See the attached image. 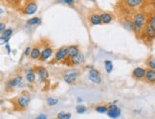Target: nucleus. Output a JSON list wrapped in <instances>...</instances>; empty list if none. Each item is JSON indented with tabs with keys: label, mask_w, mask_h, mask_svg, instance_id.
<instances>
[{
	"label": "nucleus",
	"mask_w": 155,
	"mask_h": 119,
	"mask_svg": "<svg viewBox=\"0 0 155 119\" xmlns=\"http://www.w3.org/2000/svg\"><path fill=\"white\" fill-rule=\"evenodd\" d=\"M147 74V70L141 67H137L132 70V77L136 80L145 79V76Z\"/></svg>",
	"instance_id": "nucleus-11"
},
{
	"label": "nucleus",
	"mask_w": 155,
	"mask_h": 119,
	"mask_svg": "<svg viewBox=\"0 0 155 119\" xmlns=\"http://www.w3.org/2000/svg\"><path fill=\"white\" fill-rule=\"evenodd\" d=\"M78 101H79V102H81V101H82V100H81V98L79 97V98H78Z\"/></svg>",
	"instance_id": "nucleus-37"
},
{
	"label": "nucleus",
	"mask_w": 155,
	"mask_h": 119,
	"mask_svg": "<svg viewBox=\"0 0 155 119\" xmlns=\"http://www.w3.org/2000/svg\"><path fill=\"white\" fill-rule=\"evenodd\" d=\"M144 0H124V4L129 9H136L143 3Z\"/></svg>",
	"instance_id": "nucleus-17"
},
{
	"label": "nucleus",
	"mask_w": 155,
	"mask_h": 119,
	"mask_svg": "<svg viewBox=\"0 0 155 119\" xmlns=\"http://www.w3.org/2000/svg\"><path fill=\"white\" fill-rule=\"evenodd\" d=\"M46 103H47V105L51 106V107L56 106L58 103V99L55 98V97H48V98L46 99Z\"/></svg>",
	"instance_id": "nucleus-24"
},
{
	"label": "nucleus",
	"mask_w": 155,
	"mask_h": 119,
	"mask_svg": "<svg viewBox=\"0 0 155 119\" xmlns=\"http://www.w3.org/2000/svg\"><path fill=\"white\" fill-rule=\"evenodd\" d=\"M26 80L28 83H34L35 82V74L34 70H30L26 74Z\"/></svg>",
	"instance_id": "nucleus-22"
},
{
	"label": "nucleus",
	"mask_w": 155,
	"mask_h": 119,
	"mask_svg": "<svg viewBox=\"0 0 155 119\" xmlns=\"http://www.w3.org/2000/svg\"><path fill=\"white\" fill-rule=\"evenodd\" d=\"M61 2H63L64 4L67 5H73L74 4V0H59Z\"/></svg>",
	"instance_id": "nucleus-32"
},
{
	"label": "nucleus",
	"mask_w": 155,
	"mask_h": 119,
	"mask_svg": "<svg viewBox=\"0 0 155 119\" xmlns=\"http://www.w3.org/2000/svg\"><path fill=\"white\" fill-rule=\"evenodd\" d=\"M117 102H118V100H115L114 102H113V104H117Z\"/></svg>",
	"instance_id": "nucleus-36"
},
{
	"label": "nucleus",
	"mask_w": 155,
	"mask_h": 119,
	"mask_svg": "<svg viewBox=\"0 0 155 119\" xmlns=\"http://www.w3.org/2000/svg\"><path fill=\"white\" fill-rule=\"evenodd\" d=\"M38 8V3L34 0H30L24 5V7L22 9V13L26 15H32L37 13Z\"/></svg>",
	"instance_id": "nucleus-4"
},
{
	"label": "nucleus",
	"mask_w": 155,
	"mask_h": 119,
	"mask_svg": "<svg viewBox=\"0 0 155 119\" xmlns=\"http://www.w3.org/2000/svg\"><path fill=\"white\" fill-rule=\"evenodd\" d=\"M31 52H32V49L30 47H27L25 51H24V55L25 56H30V55H31Z\"/></svg>",
	"instance_id": "nucleus-31"
},
{
	"label": "nucleus",
	"mask_w": 155,
	"mask_h": 119,
	"mask_svg": "<svg viewBox=\"0 0 155 119\" xmlns=\"http://www.w3.org/2000/svg\"><path fill=\"white\" fill-rule=\"evenodd\" d=\"M124 27L129 30V31H134V27H133V23L132 21H129V20H126L124 23Z\"/></svg>",
	"instance_id": "nucleus-28"
},
{
	"label": "nucleus",
	"mask_w": 155,
	"mask_h": 119,
	"mask_svg": "<svg viewBox=\"0 0 155 119\" xmlns=\"http://www.w3.org/2000/svg\"><path fill=\"white\" fill-rule=\"evenodd\" d=\"M107 115L110 118H118L119 116H121L122 114V111L119 107L116 106V104H111L108 106V111H107Z\"/></svg>",
	"instance_id": "nucleus-7"
},
{
	"label": "nucleus",
	"mask_w": 155,
	"mask_h": 119,
	"mask_svg": "<svg viewBox=\"0 0 155 119\" xmlns=\"http://www.w3.org/2000/svg\"><path fill=\"white\" fill-rule=\"evenodd\" d=\"M76 111H77L78 114H84V112L86 111V107H85L84 105L80 104V105H78V106L76 107Z\"/></svg>",
	"instance_id": "nucleus-27"
},
{
	"label": "nucleus",
	"mask_w": 155,
	"mask_h": 119,
	"mask_svg": "<svg viewBox=\"0 0 155 119\" xmlns=\"http://www.w3.org/2000/svg\"><path fill=\"white\" fill-rule=\"evenodd\" d=\"M142 33L144 34L145 38L147 39V40L151 41V40L155 39V29H153L151 26L148 25V24H147V25H146L145 29L143 30Z\"/></svg>",
	"instance_id": "nucleus-10"
},
{
	"label": "nucleus",
	"mask_w": 155,
	"mask_h": 119,
	"mask_svg": "<svg viewBox=\"0 0 155 119\" xmlns=\"http://www.w3.org/2000/svg\"><path fill=\"white\" fill-rule=\"evenodd\" d=\"M55 61L62 62L68 59V47H61L55 53Z\"/></svg>",
	"instance_id": "nucleus-5"
},
{
	"label": "nucleus",
	"mask_w": 155,
	"mask_h": 119,
	"mask_svg": "<svg viewBox=\"0 0 155 119\" xmlns=\"http://www.w3.org/2000/svg\"><path fill=\"white\" fill-rule=\"evenodd\" d=\"M132 23L134 27V32L137 33H142L143 30L145 29L147 24V17L144 13H136L132 16Z\"/></svg>",
	"instance_id": "nucleus-1"
},
{
	"label": "nucleus",
	"mask_w": 155,
	"mask_h": 119,
	"mask_svg": "<svg viewBox=\"0 0 155 119\" xmlns=\"http://www.w3.org/2000/svg\"><path fill=\"white\" fill-rule=\"evenodd\" d=\"M88 78L91 82L95 83V84H101V83H102V76H101L100 71L94 68L89 70Z\"/></svg>",
	"instance_id": "nucleus-6"
},
{
	"label": "nucleus",
	"mask_w": 155,
	"mask_h": 119,
	"mask_svg": "<svg viewBox=\"0 0 155 119\" xmlns=\"http://www.w3.org/2000/svg\"><path fill=\"white\" fill-rule=\"evenodd\" d=\"M79 52H80V49H79V47H78L77 45L68 46V59L74 57Z\"/></svg>",
	"instance_id": "nucleus-18"
},
{
	"label": "nucleus",
	"mask_w": 155,
	"mask_h": 119,
	"mask_svg": "<svg viewBox=\"0 0 155 119\" xmlns=\"http://www.w3.org/2000/svg\"><path fill=\"white\" fill-rule=\"evenodd\" d=\"M147 67L150 68V69L155 70V58L151 57V58L148 59V60L147 61Z\"/></svg>",
	"instance_id": "nucleus-29"
},
{
	"label": "nucleus",
	"mask_w": 155,
	"mask_h": 119,
	"mask_svg": "<svg viewBox=\"0 0 155 119\" xmlns=\"http://www.w3.org/2000/svg\"><path fill=\"white\" fill-rule=\"evenodd\" d=\"M63 80L67 83L68 85H73L77 82L79 78V71L77 70H69L63 74Z\"/></svg>",
	"instance_id": "nucleus-3"
},
{
	"label": "nucleus",
	"mask_w": 155,
	"mask_h": 119,
	"mask_svg": "<svg viewBox=\"0 0 155 119\" xmlns=\"http://www.w3.org/2000/svg\"><path fill=\"white\" fill-rule=\"evenodd\" d=\"M101 17H102L103 24H109L113 20V16L109 13H102L101 14Z\"/></svg>",
	"instance_id": "nucleus-20"
},
{
	"label": "nucleus",
	"mask_w": 155,
	"mask_h": 119,
	"mask_svg": "<svg viewBox=\"0 0 155 119\" xmlns=\"http://www.w3.org/2000/svg\"><path fill=\"white\" fill-rule=\"evenodd\" d=\"M40 55H41V49L38 46H35L32 49L30 57H31L32 59H34V60H35V59H39Z\"/></svg>",
	"instance_id": "nucleus-19"
},
{
	"label": "nucleus",
	"mask_w": 155,
	"mask_h": 119,
	"mask_svg": "<svg viewBox=\"0 0 155 119\" xmlns=\"http://www.w3.org/2000/svg\"><path fill=\"white\" fill-rule=\"evenodd\" d=\"M147 24L150 26H151L153 29H155V14L150 15V17L147 18Z\"/></svg>",
	"instance_id": "nucleus-30"
},
{
	"label": "nucleus",
	"mask_w": 155,
	"mask_h": 119,
	"mask_svg": "<svg viewBox=\"0 0 155 119\" xmlns=\"http://www.w3.org/2000/svg\"><path fill=\"white\" fill-rule=\"evenodd\" d=\"M22 79L23 78L21 75H17L14 78L8 80V82L6 83V89L10 90V89H13L15 87H20V85H22Z\"/></svg>",
	"instance_id": "nucleus-9"
},
{
	"label": "nucleus",
	"mask_w": 155,
	"mask_h": 119,
	"mask_svg": "<svg viewBox=\"0 0 155 119\" xmlns=\"http://www.w3.org/2000/svg\"><path fill=\"white\" fill-rule=\"evenodd\" d=\"M5 27H6V25H5V24L4 23H1V24H0V31H1V33H3L4 31H5Z\"/></svg>",
	"instance_id": "nucleus-34"
},
{
	"label": "nucleus",
	"mask_w": 155,
	"mask_h": 119,
	"mask_svg": "<svg viewBox=\"0 0 155 119\" xmlns=\"http://www.w3.org/2000/svg\"><path fill=\"white\" fill-rule=\"evenodd\" d=\"M68 60H69L70 64L73 65V66H76V65H81L84 62V55H83L82 52H80L77 55H75L72 58H69Z\"/></svg>",
	"instance_id": "nucleus-13"
},
{
	"label": "nucleus",
	"mask_w": 155,
	"mask_h": 119,
	"mask_svg": "<svg viewBox=\"0 0 155 119\" xmlns=\"http://www.w3.org/2000/svg\"><path fill=\"white\" fill-rule=\"evenodd\" d=\"M37 118L38 119H45V118H47V116L45 114H41V115H38Z\"/></svg>",
	"instance_id": "nucleus-35"
},
{
	"label": "nucleus",
	"mask_w": 155,
	"mask_h": 119,
	"mask_svg": "<svg viewBox=\"0 0 155 119\" xmlns=\"http://www.w3.org/2000/svg\"><path fill=\"white\" fill-rule=\"evenodd\" d=\"M154 7H155V2H154Z\"/></svg>",
	"instance_id": "nucleus-38"
},
{
	"label": "nucleus",
	"mask_w": 155,
	"mask_h": 119,
	"mask_svg": "<svg viewBox=\"0 0 155 119\" xmlns=\"http://www.w3.org/2000/svg\"><path fill=\"white\" fill-rule=\"evenodd\" d=\"M89 21H90L91 25L93 26H97L102 24V17H101V14H92L90 16H89Z\"/></svg>",
	"instance_id": "nucleus-16"
},
{
	"label": "nucleus",
	"mask_w": 155,
	"mask_h": 119,
	"mask_svg": "<svg viewBox=\"0 0 155 119\" xmlns=\"http://www.w3.org/2000/svg\"><path fill=\"white\" fill-rule=\"evenodd\" d=\"M95 111L100 112V114H104V112H107V111H108V107L106 106H97L96 108H95Z\"/></svg>",
	"instance_id": "nucleus-26"
},
{
	"label": "nucleus",
	"mask_w": 155,
	"mask_h": 119,
	"mask_svg": "<svg viewBox=\"0 0 155 119\" xmlns=\"http://www.w3.org/2000/svg\"><path fill=\"white\" fill-rule=\"evenodd\" d=\"M104 69L107 74H110L113 70V63L110 60H105L104 61Z\"/></svg>",
	"instance_id": "nucleus-23"
},
{
	"label": "nucleus",
	"mask_w": 155,
	"mask_h": 119,
	"mask_svg": "<svg viewBox=\"0 0 155 119\" xmlns=\"http://www.w3.org/2000/svg\"><path fill=\"white\" fill-rule=\"evenodd\" d=\"M35 71L37 73V74L38 76L39 82H44L45 80L48 79L49 73H48V70H46V68H44L42 66H39V67H37L35 69Z\"/></svg>",
	"instance_id": "nucleus-8"
},
{
	"label": "nucleus",
	"mask_w": 155,
	"mask_h": 119,
	"mask_svg": "<svg viewBox=\"0 0 155 119\" xmlns=\"http://www.w3.org/2000/svg\"><path fill=\"white\" fill-rule=\"evenodd\" d=\"M13 35V30L12 29H6L3 33H1V43L7 44L9 43V40Z\"/></svg>",
	"instance_id": "nucleus-15"
},
{
	"label": "nucleus",
	"mask_w": 155,
	"mask_h": 119,
	"mask_svg": "<svg viewBox=\"0 0 155 119\" xmlns=\"http://www.w3.org/2000/svg\"><path fill=\"white\" fill-rule=\"evenodd\" d=\"M31 101V96L30 94L26 92L20 93L18 96L15 99V105L16 106L17 109L19 110H25L30 104Z\"/></svg>",
	"instance_id": "nucleus-2"
},
{
	"label": "nucleus",
	"mask_w": 155,
	"mask_h": 119,
	"mask_svg": "<svg viewBox=\"0 0 155 119\" xmlns=\"http://www.w3.org/2000/svg\"><path fill=\"white\" fill-rule=\"evenodd\" d=\"M27 25L29 26H35V25H40L41 24V19L39 17H33L31 19H28L26 22Z\"/></svg>",
	"instance_id": "nucleus-21"
},
{
	"label": "nucleus",
	"mask_w": 155,
	"mask_h": 119,
	"mask_svg": "<svg viewBox=\"0 0 155 119\" xmlns=\"http://www.w3.org/2000/svg\"><path fill=\"white\" fill-rule=\"evenodd\" d=\"M145 80L146 82L150 83V84H155V70L150 69V68L147 70Z\"/></svg>",
	"instance_id": "nucleus-14"
},
{
	"label": "nucleus",
	"mask_w": 155,
	"mask_h": 119,
	"mask_svg": "<svg viewBox=\"0 0 155 119\" xmlns=\"http://www.w3.org/2000/svg\"><path fill=\"white\" fill-rule=\"evenodd\" d=\"M5 49H6V51H7V53H11V47H10L9 43L5 44Z\"/></svg>",
	"instance_id": "nucleus-33"
},
{
	"label": "nucleus",
	"mask_w": 155,
	"mask_h": 119,
	"mask_svg": "<svg viewBox=\"0 0 155 119\" xmlns=\"http://www.w3.org/2000/svg\"><path fill=\"white\" fill-rule=\"evenodd\" d=\"M54 53V50L51 47H44L42 50H41V55L39 57L40 61H47L49 58L52 57Z\"/></svg>",
	"instance_id": "nucleus-12"
},
{
	"label": "nucleus",
	"mask_w": 155,
	"mask_h": 119,
	"mask_svg": "<svg viewBox=\"0 0 155 119\" xmlns=\"http://www.w3.org/2000/svg\"><path fill=\"white\" fill-rule=\"evenodd\" d=\"M58 118L59 119H69L71 118V114L70 112H64V111H61L59 114H58Z\"/></svg>",
	"instance_id": "nucleus-25"
}]
</instances>
